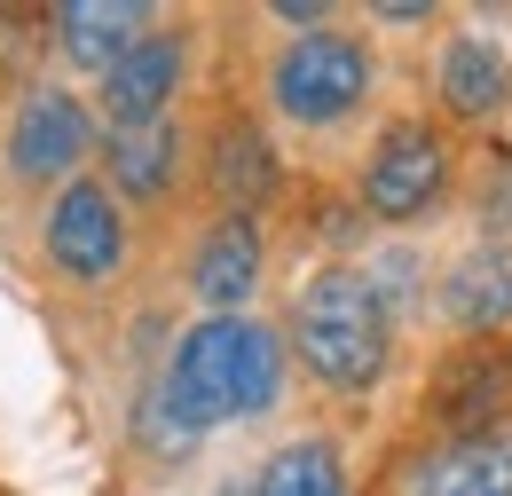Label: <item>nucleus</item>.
<instances>
[{"mask_svg": "<svg viewBox=\"0 0 512 496\" xmlns=\"http://www.w3.org/2000/svg\"><path fill=\"white\" fill-rule=\"evenodd\" d=\"M276 394H284V339L253 315H205L197 331H182L166 386H158V402L190 434H213L229 418H260Z\"/></svg>", "mask_w": 512, "mask_h": 496, "instance_id": "1", "label": "nucleus"}, {"mask_svg": "<svg viewBox=\"0 0 512 496\" xmlns=\"http://www.w3.org/2000/svg\"><path fill=\"white\" fill-rule=\"evenodd\" d=\"M292 347L339 394L379 386L386 355H394V315H386L371 268H323V276H308V292L292 308Z\"/></svg>", "mask_w": 512, "mask_h": 496, "instance_id": "2", "label": "nucleus"}, {"mask_svg": "<svg viewBox=\"0 0 512 496\" xmlns=\"http://www.w3.org/2000/svg\"><path fill=\"white\" fill-rule=\"evenodd\" d=\"M371 48L355 32H300L284 56L268 63V103L292 126H339L371 95Z\"/></svg>", "mask_w": 512, "mask_h": 496, "instance_id": "3", "label": "nucleus"}, {"mask_svg": "<svg viewBox=\"0 0 512 496\" xmlns=\"http://www.w3.org/2000/svg\"><path fill=\"white\" fill-rule=\"evenodd\" d=\"M449 197V142L426 119H394L363 158V205L379 221H426Z\"/></svg>", "mask_w": 512, "mask_h": 496, "instance_id": "4", "label": "nucleus"}, {"mask_svg": "<svg viewBox=\"0 0 512 496\" xmlns=\"http://www.w3.org/2000/svg\"><path fill=\"white\" fill-rule=\"evenodd\" d=\"M48 260L64 268L71 284H111L119 276V260H127V213H119V197L103 182H64L56 189V205H48Z\"/></svg>", "mask_w": 512, "mask_h": 496, "instance_id": "5", "label": "nucleus"}, {"mask_svg": "<svg viewBox=\"0 0 512 496\" xmlns=\"http://www.w3.org/2000/svg\"><path fill=\"white\" fill-rule=\"evenodd\" d=\"M87 150H95V119L79 95L32 87L16 103V119H8V174L16 182H79Z\"/></svg>", "mask_w": 512, "mask_h": 496, "instance_id": "6", "label": "nucleus"}, {"mask_svg": "<svg viewBox=\"0 0 512 496\" xmlns=\"http://www.w3.org/2000/svg\"><path fill=\"white\" fill-rule=\"evenodd\" d=\"M434 418H442L449 441H473V434H505L512 426V355L497 347H457L442 371H434Z\"/></svg>", "mask_w": 512, "mask_h": 496, "instance_id": "7", "label": "nucleus"}, {"mask_svg": "<svg viewBox=\"0 0 512 496\" xmlns=\"http://www.w3.org/2000/svg\"><path fill=\"white\" fill-rule=\"evenodd\" d=\"M182 32H142L127 56L103 71V87H95V103H103V119L111 134H127V126H158L166 119V103H174V87H182Z\"/></svg>", "mask_w": 512, "mask_h": 496, "instance_id": "8", "label": "nucleus"}, {"mask_svg": "<svg viewBox=\"0 0 512 496\" xmlns=\"http://www.w3.org/2000/svg\"><path fill=\"white\" fill-rule=\"evenodd\" d=\"M434 87H442V111L465 126H489L512 111V56L497 40H481V32H457L442 48V71H434Z\"/></svg>", "mask_w": 512, "mask_h": 496, "instance_id": "9", "label": "nucleus"}, {"mask_svg": "<svg viewBox=\"0 0 512 496\" xmlns=\"http://www.w3.org/2000/svg\"><path fill=\"white\" fill-rule=\"evenodd\" d=\"M253 284H260V229L245 221V213H221V221L197 237V252H190V292L213 315H237L245 300H253Z\"/></svg>", "mask_w": 512, "mask_h": 496, "instance_id": "10", "label": "nucleus"}, {"mask_svg": "<svg viewBox=\"0 0 512 496\" xmlns=\"http://www.w3.org/2000/svg\"><path fill=\"white\" fill-rule=\"evenodd\" d=\"M48 24H56V48H64L79 71L103 79V71L150 32V8H142V0H64Z\"/></svg>", "mask_w": 512, "mask_h": 496, "instance_id": "11", "label": "nucleus"}, {"mask_svg": "<svg viewBox=\"0 0 512 496\" xmlns=\"http://www.w3.org/2000/svg\"><path fill=\"white\" fill-rule=\"evenodd\" d=\"M410 496H512V426L505 434H473V441H442Z\"/></svg>", "mask_w": 512, "mask_h": 496, "instance_id": "12", "label": "nucleus"}, {"mask_svg": "<svg viewBox=\"0 0 512 496\" xmlns=\"http://www.w3.org/2000/svg\"><path fill=\"white\" fill-rule=\"evenodd\" d=\"M111 197H134V205H150V197H166L174 174H182V126L158 119V126H127V134H111Z\"/></svg>", "mask_w": 512, "mask_h": 496, "instance_id": "13", "label": "nucleus"}, {"mask_svg": "<svg viewBox=\"0 0 512 496\" xmlns=\"http://www.w3.org/2000/svg\"><path fill=\"white\" fill-rule=\"evenodd\" d=\"M442 315L473 339L512 323V252H465L442 276Z\"/></svg>", "mask_w": 512, "mask_h": 496, "instance_id": "14", "label": "nucleus"}, {"mask_svg": "<svg viewBox=\"0 0 512 496\" xmlns=\"http://www.w3.org/2000/svg\"><path fill=\"white\" fill-rule=\"evenodd\" d=\"M213 189L229 197V213L253 221V205L276 189V150H268L260 126H221V142H213Z\"/></svg>", "mask_w": 512, "mask_h": 496, "instance_id": "15", "label": "nucleus"}, {"mask_svg": "<svg viewBox=\"0 0 512 496\" xmlns=\"http://www.w3.org/2000/svg\"><path fill=\"white\" fill-rule=\"evenodd\" d=\"M253 496H347V465H339V449L323 434H300L260 465Z\"/></svg>", "mask_w": 512, "mask_h": 496, "instance_id": "16", "label": "nucleus"}, {"mask_svg": "<svg viewBox=\"0 0 512 496\" xmlns=\"http://www.w3.org/2000/svg\"><path fill=\"white\" fill-rule=\"evenodd\" d=\"M134 434H142V449H158V457H174V449H190V441H197L190 426H182V418L158 402V394H142V410H134Z\"/></svg>", "mask_w": 512, "mask_h": 496, "instance_id": "17", "label": "nucleus"}]
</instances>
